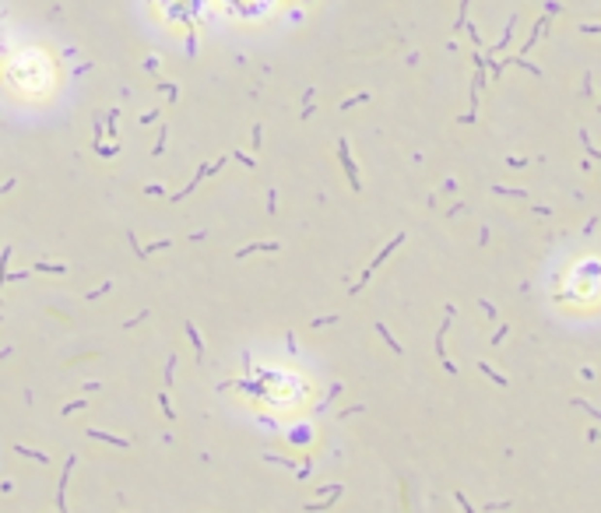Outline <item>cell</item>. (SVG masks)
Wrapping results in <instances>:
<instances>
[{
  "instance_id": "52a82bcc",
  "label": "cell",
  "mask_w": 601,
  "mask_h": 513,
  "mask_svg": "<svg viewBox=\"0 0 601 513\" xmlns=\"http://www.w3.org/2000/svg\"><path fill=\"white\" fill-rule=\"evenodd\" d=\"M158 404H162V411H165V415H169V418H176V411L169 408V397H165V394H158Z\"/></svg>"
},
{
  "instance_id": "8992f818",
  "label": "cell",
  "mask_w": 601,
  "mask_h": 513,
  "mask_svg": "<svg viewBox=\"0 0 601 513\" xmlns=\"http://www.w3.org/2000/svg\"><path fill=\"white\" fill-rule=\"evenodd\" d=\"M253 250H278V243H253V246H243L236 256H246V253H253Z\"/></svg>"
},
{
  "instance_id": "3957f363",
  "label": "cell",
  "mask_w": 601,
  "mask_h": 513,
  "mask_svg": "<svg viewBox=\"0 0 601 513\" xmlns=\"http://www.w3.org/2000/svg\"><path fill=\"white\" fill-rule=\"evenodd\" d=\"M338 152H341V162H344V169H348V176H352V187H359V179H355V165H352V158H348V144H338Z\"/></svg>"
},
{
  "instance_id": "277c9868",
  "label": "cell",
  "mask_w": 601,
  "mask_h": 513,
  "mask_svg": "<svg viewBox=\"0 0 601 513\" xmlns=\"http://www.w3.org/2000/svg\"><path fill=\"white\" fill-rule=\"evenodd\" d=\"M14 450H18V454H21V457H28V461H39V464H50V457H46V454H39V450H28V446H21V443H18V446H14Z\"/></svg>"
},
{
  "instance_id": "7a4b0ae2",
  "label": "cell",
  "mask_w": 601,
  "mask_h": 513,
  "mask_svg": "<svg viewBox=\"0 0 601 513\" xmlns=\"http://www.w3.org/2000/svg\"><path fill=\"white\" fill-rule=\"evenodd\" d=\"M88 436H92V440H106V443H113V446H130V440H120V436H109V432H99V429H85Z\"/></svg>"
},
{
  "instance_id": "ba28073f",
  "label": "cell",
  "mask_w": 601,
  "mask_h": 513,
  "mask_svg": "<svg viewBox=\"0 0 601 513\" xmlns=\"http://www.w3.org/2000/svg\"><path fill=\"white\" fill-rule=\"evenodd\" d=\"M109 289H113V281H106V285H99V289H95V292H88V299H99L102 292H109Z\"/></svg>"
},
{
  "instance_id": "6da1fadb",
  "label": "cell",
  "mask_w": 601,
  "mask_h": 513,
  "mask_svg": "<svg viewBox=\"0 0 601 513\" xmlns=\"http://www.w3.org/2000/svg\"><path fill=\"white\" fill-rule=\"evenodd\" d=\"M74 461H78V457H67L64 475H60V489H56V510H60V513H70V510H67V499H64V485H67V478H70V471H74Z\"/></svg>"
},
{
  "instance_id": "5b68a950",
  "label": "cell",
  "mask_w": 601,
  "mask_h": 513,
  "mask_svg": "<svg viewBox=\"0 0 601 513\" xmlns=\"http://www.w3.org/2000/svg\"><path fill=\"white\" fill-rule=\"evenodd\" d=\"M187 334H190V341H193V348H197V359H204V341H201V334H197V327L187 324Z\"/></svg>"
}]
</instances>
